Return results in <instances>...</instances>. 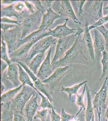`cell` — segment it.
I'll use <instances>...</instances> for the list:
<instances>
[{
  "label": "cell",
  "instance_id": "obj_8",
  "mask_svg": "<svg viewBox=\"0 0 108 121\" xmlns=\"http://www.w3.org/2000/svg\"><path fill=\"white\" fill-rule=\"evenodd\" d=\"M108 79V77L106 78L100 90L95 93V98L92 101L94 109L97 110L98 116H101L103 110L106 108Z\"/></svg>",
  "mask_w": 108,
  "mask_h": 121
},
{
  "label": "cell",
  "instance_id": "obj_34",
  "mask_svg": "<svg viewBox=\"0 0 108 121\" xmlns=\"http://www.w3.org/2000/svg\"><path fill=\"white\" fill-rule=\"evenodd\" d=\"M86 1V0H82V1H71V2L75 4L76 6V9L78 12V15L80 16L83 13V7L85 4Z\"/></svg>",
  "mask_w": 108,
  "mask_h": 121
},
{
  "label": "cell",
  "instance_id": "obj_17",
  "mask_svg": "<svg viewBox=\"0 0 108 121\" xmlns=\"http://www.w3.org/2000/svg\"><path fill=\"white\" fill-rule=\"evenodd\" d=\"M88 29V26L86 25L85 28H84L83 36L82 39V44L83 49L85 48L87 50L89 54L90 57L92 60L95 59V54L94 49L93 43L92 40V37Z\"/></svg>",
  "mask_w": 108,
  "mask_h": 121
},
{
  "label": "cell",
  "instance_id": "obj_10",
  "mask_svg": "<svg viewBox=\"0 0 108 121\" xmlns=\"http://www.w3.org/2000/svg\"><path fill=\"white\" fill-rule=\"evenodd\" d=\"M16 63H19L29 74L30 78L33 81L34 86L38 91H39L45 95V96H47L50 102L52 103V98L51 96V94L50 92L48 86H47V84H44L42 81H41L36 76H35V75L29 69L25 62L23 61H17Z\"/></svg>",
  "mask_w": 108,
  "mask_h": 121
},
{
  "label": "cell",
  "instance_id": "obj_39",
  "mask_svg": "<svg viewBox=\"0 0 108 121\" xmlns=\"http://www.w3.org/2000/svg\"><path fill=\"white\" fill-rule=\"evenodd\" d=\"M53 1H41V3L46 9L47 10L51 7Z\"/></svg>",
  "mask_w": 108,
  "mask_h": 121
},
{
  "label": "cell",
  "instance_id": "obj_26",
  "mask_svg": "<svg viewBox=\"0 0 108 121\" xmlns=\"http://www.w3.org/2000/svg\"><path fill=\"white\" fill-rule=\"evenodd\" d=\"M101 62L103 66V70L102 74L100 78V80H101L108 73V52L105 50L102 53Z\"/></svg>",
  "mask_w": 108,
  "mask_h": 121
},
{
  "label": "cell",
  "instance_id": "obj_36",
  "mask_svg": "<svg viewBox=\"0 0 108 121\" xmlns=\"http://www.w3.org/2000/svg\"><path fill=\"white\" fill-rule=\"evenodd\" d=\"M23 2L25 3V5L27 10L31 14L34 13L37 11L35 6L32 2H29L28 1H24Z\"/></svg>",
  "mask_w": 108,
  "mask_h": 121
},
{
  "label": "cell",
  "instance_id": "obj_15",
  "mask_svg": "<svg viewBox=\"0 0 108 121\" xmlns=\"http://www.w3.org/2000/svg\"><path fill=\"white\" fill-rule=\"evenodd\" d=\"M38 93L34 94L32 96L25 106L23 112L27 121H33V119L35 116L38 107Z\"/></svg>",
  "mask_w": 108,
  "mask_h": 121
},
{
  "label": "cell",
  "instance_id": "obj_43",
  "mask_svg": "<svg viewBox=\"0 0 108 121\" xmlns=\"http://www.w3.org/2000/svg\"><path fill=\"white\" fill-rule=\"evenodd\" d=\"M99 121H102V118L101 116H98Z\"/></svg>",
  "mask_w": 108,
  "mask_h": 121
},
{
  "label": "cell",
  "instance_id": "obj_11",
  "mask_svg": "<svg viewBox=\"0 0 108 121\" xmlns=\"http://www.w3.org/2000/svg\"><path fill=\"white\" fill-rule=\"evenodd\" d=\"M52 48V46H51L48 51L45 59L42 64L37 73L36 76L42 81L50 77L54 72L52 69V65L51 61Z\"/></svg>",
  "mask_w": 108,
  "mask_h": 121
},
{
  "label": "cell",
  "instance_id": "obj_24",
  "mask_svg": "<svg viewBox=\"0 0 108 121\" xmlns=\"http://www.w3.org/2000/svg\"><path fill=\"white\" fill-rule=\"evenodd\" d=\"M1 121H13V112L9 107V103H1Z\"/></svg>",
  "mask_w": 108,
  "mask_h": 121
},
{
  "label": "cell",
  "instance_id": "obj_18",
  "mask_svg": "<svg viewBox=\"0 0 108 121\" xmlns=\"http://www.w3.org/2000/svg\"><path fill=\"white\" fill-rule=\"evenodd\" d=\"M6 78L11 82L15 88L21 85L19 79V69L17 63H12L9 65L6 73Z\"/></svg>",
  "mask_w": 108,
  "mask_h": 121
},
{
  "label": "cell",
  "instance_id": "obj_23",
  "mask_svg": "<svg viewBox=\"0 0 108 121\" xmlns=\"http://www.w3.org/2000/svg\"><path fill=\"white\" fill-rule=\"evenodd\" d=\"M86 92L87 97V104L85 111L86 121H91L92 117L94 115V109L92 101L90 90L89 89L87 86H86Z\"/></svg>",
  "mask_w": 108,
  "mask_h": 121
},
{
  "label": "cell",
  "instance_id": "obj_1",
  "mask_svg": "<svg viewBox=\"0 0 108 121\" xmlns=\"http://www.w3.org/2000/svg\"><path fill=\"white\" fill-rule=\"evenodd\" d=\"M79 37L77 39L72 47L66 53L65 55L61 59L52 64V69L54 71L58 68L63 67L72 63H80L88 65V59L83 51V47Z\"/></svg>",
  "mask_w": 108,
  "mask_h": 121
},
{
  "label": "cell",
  "instance_id": "obj_7",
  "mask_svg": "<svg viewBox=\"0 0 108 121\" xmlns=\"http://www.w3.org/2000/svg\"><path fill=\"white\" fill-rule=\"evenodd\" d=\"M52 10L62 17H67L72 19L75 23L80 24L77 18L70 1L60 0L54 1L52 4Z\"/></svg>",
  "mask_w": 108,
  "mask_h": 121
},
{
  "label": "cell",
  "instance_id": "obj_35",
  "mask_svg": "<svg viewBox=\"0 0 108 121\" xmlns=\"http://www.w3.org/2000/svg\"><path fill=\"white\" fill-rule=\"evenodd\" d=\"M60 117L61 121H70L71 119L74 118V116L66 113L64 108H63L62 109Z\"/></svg>",
  "mask_w": 108,
  "mask_h": 121
},
{
  "label": "cell",
  "instance_id": "obj_41",
  "mask_svg": "<svg viewBox=\"0 0 108 121\" xmlns=\"http://www.w3.org/2000/svg\"><path fill=\"white\" fill-rule=\"evenodd\" d=\"M4 90H5V87H4V85L3 84L2 82H1V95L3 92V91H4Z\"/></svg>",
  "mask_w": 108,
  "mask_h": 121
},
{
  "label": "cell",
  "instance_id": "obj_14",
  "mask_svg": "<svg viewBox=\"0 0 108 121\" xmlns=\"http://www.w3.org/2000/svg\"><path fill=\"white\" fill-rule=\"evenodd\" d=\"M68 20V18H66L63 24L58 26L52 30L50 29L48 32L47 36H52L59 39L60 38L75 34L77 31L78 29L68 28L67 26Z\"/></svg>",
  "mask_w": 108,
  "mask_h": 121
},
{
  "label": "cell",
  "instance_id": "obj_25",
  "mask_svg": "<svg viewBox=\"0 0 108 121\" xmlns=\"http://www.w3.org/2000/svg\"><path fill=\"white\" fill-rule=\"evenodd\" d=\"M87 81H84L80 83L79 84H75L71 87H65L62 86L61 88V91L62 92H65L67 94L69 99H71V96L73 95H76L78 94V92L80 88L82 86L86 84Z\"/></svg>",
  "mask_w": 108,
  "mask_h": 121
},
{
  "label": "cell",
  "instance_id": "obj_46",
  "mask_svg": "<svg viewBox=\"0 0 108 121\" xmlns=\"http://www.w3.org/2000/svg\"><path fill=\"white\" fill-rule=\"evenodd\" d=\"M106 121H107V120H106Z\"/></svg>",
  "mask_w": 108,
  "mask_h": 121
},
{
  "label": "cell",
  "instance_id": "obj_37",
  "mask_svg": "<svg viewBox=\"0 0 108 121\" xmlns=\"http://www.w3.org/2000/svg\"><path fill=\"white\" fill-rule=\"evenodd\" d=\"M51 121H61V117L55 112L54 107L51 109Z\"/></svg>",
  "mask_w": 108,
  "mask_h": 121
},
{
  "label": "cell",
  "instance_id": "obj_44",
  "mask_svg": "<svg viewBox=\"0 0 108 121\" xmlns=\"http://www.w3.org/2000/svg\"><path fill=\"white\" fill-rule=\"evenodd\" d=\"M91 121H95V115H94L92 117V120Z\"/></svg>",
  "mask_w": 108,
  "mask_h": 121
},
{
  "label": "cell",
  "instance_id": "obj_13",
  "mask_svg": "<svg viewBox=\"0 0 108 121\" xmlns=\"http://www.w3.org/2000/svg\"><path fill=\"white\" fill-rule=\"evenodd\" d=\"M35 44L33 42H29L21 46L18 49L14 51L9 56L12 63L23 61L26 63V59L30 49Z\"/></svg>",
  "mask_w": 108,
  "mask_h": 121
},
{
  "label": "cell",
  "instance_id": "obj_38",
  "mask_svg": "<svg viewBox=\"0 0 108 121\" xmlns=\"http://www.w3.org/2000/svg\"><path fill=\"white\" fill-rule=\"evenodd\" d=\"M17 26L18 25L11 24V23H1V30L5 32L7 30L14 28Z\"/></svg>",
  "mask_w": 108,
  "mask_h": 121
},
{
  "label": "cell",
  "instance_id": "obj_5",
  "mask_svg": "<svg viewBox=\"0 0 108 121\" xmlns=\"http://www.w3.org/2000/svg\"><path fill=\"white\" fill-rule=\"evenodd\" d=\"M22 36V29L19 26H17L5 32L1 31V39L7 44L9 56L17 50V45L21 39Z\"/></svg>",
  "mask_w": 108,
  "mask_h": 121
},
{
  "label": "cell",
  "instance_id": "obj_27",
  "mask_svg": "<svg viewBox=\"0 0 108 121\" xmlns=\"http://www.w3.org/2000/svg\"><path fill=\"white\" fill-rule=\"evenodd\" d=\"M1 51H0V55L1 59L6 62L8 65L12 63L10 60L7 54V44L4 41L1 39Z\"/></svg>",
  "mask_w": 108,
  "mask_h": 121
},
{
  "label": "cell",
  "instance_id": "obj_42",
  "mask_svg": "<svg viewBox=\"0 0 108 121\" xmlns=\"http://www.w3.org/2000/svg\"><path fill=\"white\" fill-rule=\"evenodd\" d=\"M105 117L106 118V120L108 121V106L107 108V110L105 114Z\"/></svg>",
  "mask_w": 108,
  "mask_h": 121
},
{
  "label": "cell",
  "instance_id": "obj_21",
  "mask_svg": "<svg viewBox=\"0 0 108 121\" xmlns=\"http://www.w3.org/2000/svg\"><path fill=\"white\" fill-rule=\"evenodd\" d=\"M23 85H21L15 88L10 89L5 93L1 95L0 97V101L2 104L9 103L19 93L20 91L22 89Z\"/></svg>",
  "mask_w": 108,
  "mask_h": 121
},
{
  "label": "cell",
  "instance_id": "obj_33",
  "mask_svg": "<svg viewBox=\"0 0 108 121\" xmlns=\"http://www.w3.org/2000/svg\"><path fill=\"white\" fill-rule=\"evenodd\" d=\"M13 112V121H27V120L23 112L15 111Z\"/></svg>",
  "mask_w": 108,
  "mask_h": 121
},
{
  "label": "cell",
  "instance_id": "obj_9",
  "mask_svg": "<svg viewBox=\"0 0 108 121\" xmlns=\"http://www.w3.org/2000/svg\"><path fill=\"white\" fill-rule=\"evenodd\" d=\"M72 68V65H71L58 68L54 71L50 77L43 80V83L48 86L51 94L55 86L65 76L71 71Z\"/></svg>",
  "mask_w": 108,
  "mask_h": 121
},
{
  "label": "cell",
  "instance_id": "obj_3",
  "mask_svg": "<svg viewBox=\"0 0 108 121\" xmlns=\"http://www.w3.org/2000/svg\"><path fill=\"white\" fill-rule=\"evenodd\" d=\"M44 14L41 11H37L34 13L27 15L22 21V36L21 39L34 32L38 30L43 20Z\"/></svg>",
  "mask_w": 108,
  "mask_h": 121
},
{
  "label": "cell",
  "instance_id": "obj_16",
  "mask_svg": "<svg viewBox=\"0 0 108 121\" xmlns=\"http://www.w3.org/2000/svg\"><path fill=\"white\" fill-rule=\"evenodd\" d=\"M94 41L93 43L95 57L99 59L102 55V53L105 51V41L101 34L97 29L94 31Z\"/></svg>",
  "mask_w": 108,
  "mask_h": 121
},
{
  "label": "cell",
  "instance_id": "obj_29",
  "mask_svg": "<svg viewBox=\"0 0 108 121\" xmlns=\"http://www.w3.org/2000/svg\"><path fill=\"white\" fill-rule=\"evenodd\" d=\"M86 84H85L84 86L83 87L82 92L80 94H78L76 95V103L77 106L82 107L83 110H85V104L84 102V94L86 92Z\"/></svg>",
  "mask_w": 108,
  "mask_h": 121
},
{
  "label": "cell",
  "instance_id": "obj_2",
  "mask_svg": "<svg viewBox=\"0 0 108 121\" xmlns=\"http://www.w3.org/2000/svg\"><path fill=\"white\" fill-rule=\"evenodd\" d=\"M83 32L84 28L79 27L75 34L59 39L55 55L51 61L52 64L63 58L67 52L74 44L77 39Z\"/></svg>",
  "mask_w": 108,
  "mask_h": 121
},
{
  "label": "cell",
  "instance_id": "obj_28",
  "mask_svg": "<svg viewBox=\"0 0 108 121\" xmlns=\"http://www.w3.org/2000/svg\"><path fill=\"white\" fill-rule=\"evenodd\" d=\"M37 93L41 98V102L38 107H41L43 109H52L53 107L49 100L47 96L39 91H38Z\"/></svg>",
  "mask_w": 108,
  "mask_h": 121
},
{
  "label": "cell",
  "instance_id": "obj_40",
  "mask_svg": "<svg viewBox=\"0 0 108 121\" xmlns=\"http://www.w3.org/2000/svg\"><path fill=\"white\" fill-rule=\"evenodd\" d=\"M8 64L4 61L1 59V77L3 76V73H4V70L6 68L8 67Z\"/></svg>",
  "mask_w": 108,
  "mask_h": 121
},
{
  "label": "cell",
  "instance_id": "obj_22",
  "mask_svg": "<svg viewBox=\"0 0 108 121\" xmlns=\"http://www.w3.org/2000/svg\"><path fill=\"white\" fill-rule=\"evenodd\" d=\"M17 63L19 69V79L21 82L22 83V85L23 86L27 85L33 88L35 90L36 92H38L37 89L35 88L34 86V84L32 82L31 80V78L29 76V74L27 73V72L23 69L22 66H21L19 63Z\"/></svg>",
  "mask_w": 108,
  "mask_h": 121
},
{
  "label": "cell",
  "instance_id": "obj_19",
  "mask_svg": "<svg viewBox=\"0 0 108 121\" xmlns=\"http://www.w3.org/2000/svg\"><path fill=\"white\" fill-rule=\"evenodd\" d=\"M104 2V1L102 0L94 1L89 8L90 14L95 18V20L96 21L103 17V7Z\"/></svg>",
  "mask_w": 108,
  "mask_h": 121
},
{
  "label": "cell",
  "instance_id": "obj_20",
  "mask_svg": "<svg viewBox=\"0 0 108 121\" xmlns=\"http://www.w3.org/2000/svg\"><path fill=\"white\" fill-rule=\"evenodd\" d=\"M45 53L38 54L34 56L27 64V66L34 74H37V71L42 63L46 58Z\"/></svg>",
  "mask_w": 108,
  "mask_h": 121
},
{
  "label": "cell",
  "instance_id": "obj_6",
  "mask_svg": "<svg viewBox=\"0 0 108 121\" xmlns=\"http://www.w3.org/2000/svg\"><path fill=\"white\" fill-rule=\"evenodd\" d=\"M59 39L52 36H48L44 38L35 44L30 49L25 63L27 65L34 56L38 54L45 53V52L51 46L57 44Z\"/></svg>",
  "mask_w": 108,
  "mask_h": 121
},
{
  "label": "cell",
  "instance_id": "obj_32",
  "mask_svg": "<svg viewBox=\"0 0 108 121\" xmlns=\"http://www.w3.org/2000/svg\"><path fill=\"white\" fill-rule=\"evenodd\" d=\"M96 29H97L103 35L105 41V46L107 47L108 52V30L104 25L99 27Z\"/></svg>",
  "mask_w": 108,
  "mask_h": 121
},
{
  "label": "cell",
  "instance_id": "obj_30",
  "mask_svg": "<svg viewBox=\"0 0 108 121\" xmlns=\"http://www.w3.org/2000/svg\"><path fill=\"white\" fill-rule=\"evenodd\" d=\"M48 109H43L37 111L34 119L35 120L39 119L41 121H46L48 116Z\"/></svg>",
  "mask_w": 108,
  "mask_h": 121
},
{
  "label": "cell",
  "instance_id": "obj_12",
  "mask_svg": "<svg viewBox=\"0 0 108 121\" xmlns=\"http://www.w3.org/2000/svg\"><path fill=\"white\" fill-rule=\"evenodd\" d=\"M61 16L52 9L51 7L47 10V12L44 14L41 25L38 30L41 33L48 32L51 29L55 20L62 18Z\"/></svg>",
  "mask_w": 108,
  "mask_h": 121
},
{
  "label": "cell",
  "instance_id": "obj_31",
  "mask_svg": "<svg viewBox=\"0 0 108 121\" xmlns=\"http://www.w3.org/2000/svg\"><path fill=\"white\" fill-rule=\"evenodd\" d=\"M108 22V13L105 16H103L102 18L98 20L95 23H93L92 25L88 27L89 30H92L93 29H96V28L104 25V24Z\"/></svg>",
  "mask_w": 108,
  "mask_h": 121
},
{
  "label": "cell",
  "instance_id": "obj_4",
  "mask_svg": "<svg viewBox=\"0 0 108 121\" xmlns=\"http://www.w3.org/2000/svg\"><path fill=\"white\" fill-rule=\"evenodd\" d=\"M36 93V91L31 87L27 85L23 86L20 92L9 103L10 108L13 111L23 112L27 103L32 96Z\"/></svg>",
  "mask_w": 108,
  "mask_h": 121
},
{
  "label": "cell",
  "instance_id": "obj_45",
  "mask_svg": "<svg viewBox=\"0 0 108 121\" xmlns=\"http://www.w3.org/2000/svg\"><path fill=\"white\" fill-rule=\"evenodd\" d=\"M104 9L107 10H108V5H107V7H106L105 8H104Z\"/></svg>",
  "mask_w": 108,
  "mask_h": 121
}]
</instances>
